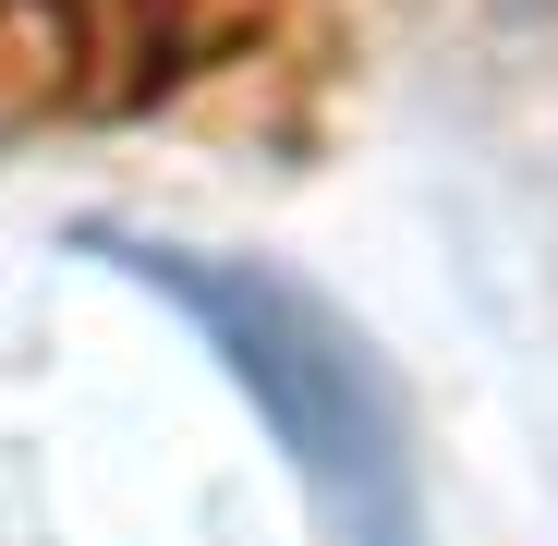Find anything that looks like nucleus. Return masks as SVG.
<instances>
[{
	"label": "nucleus",
	"instance_id": "f257e3e1",
	"mask_svg": "<svg viewBox=\"0 0 558 546\" xmlns=\"http://www.w3.org/2000/svg\"><path fill=\"white\" fill-rule=\"evenodd\" d=\"M85 255H110L122 280H146L158 304L207 328V352L255 389L279 449L304 462L328 546H425L413 425L377 377V352L352 340V316H328L304 280H279L255 255H182V243H134V231H85Z\"/></svg>",
	"mask_w": 558,
	"mask_h": 546
}]
</instances>
